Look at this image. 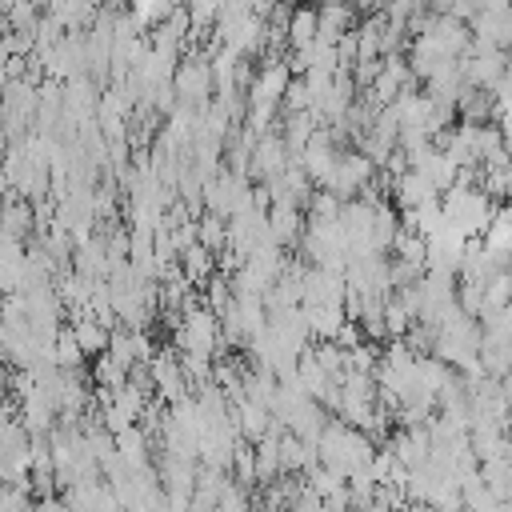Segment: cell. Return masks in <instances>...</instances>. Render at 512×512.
Here are the masks:
<instances>
[{
  "label": "cell",
  "instance_id": "obj_1",
  "mask_svg": "<svg viewBox=\"0 0 512 512\" xmlns=\"http://www.w3.org/2000/svg\"><path fill=\"white\" fill-rule=\"evenodd\" d=\"M372 456H376L372 436L360 432V428H352V424H344V420H328L324 432H320V440H316V460H320V468L336 472L340 480L364 472V468L372 464Z\"/></svg>",
  "mask_w": 512,
  "mask_h": 512
},
{
  "label": "cell",
  "instance_id": "obj_3",
  "mask_svg": "<svg viewBox=\"0 0 512 512\" xmlns=\"http://www.w3.org/2000/svg\"><path fill=\"white\" fill-rule=\"evenodd\" d=\"M368 180H372V160H368L364 152H340L336 164H332V172H328V180H324L320 188L332 192L336 200H344V196H352V192H364Z\"/></svg>",
  "mask_w": 512,
  "mask_h": 512
},
{
  "label": "cell",
  "instance_id": "obj_5",
  "mask_svg": "<svg viewBox=\"0 0 512 512\" xmlns=\"http://www.w3.org/2000/svg\"><path fill=\"white\" fill-rule=\"evenodd\" d=\"M172 88H176V96L184 104H192V112H200L204 100H208V92H212V72L204 64H188V68H180L172 76Z\"/></svg>",
  "mask_w": 512,
  "mask_h": 512
},
{
  "label": "cell",
  "instance_id": "obj_12",
  "mask_svg": "<svg viewBox=\"0 0 512 512\" xmlns=\"http://www.w3.org/2000/svg\"><path fill=\"white\" fill-rule=\"evenodd\" d=\"M496 512H512V500H504V504H496Z\"/></svg>",
  "mask_w": 512,
  "mask_h": 512
},
{
  "label": "cell",
  "instance_id": "obj_6",
  "mask_svg": "<svg viewBox=\"0 0 512 512\" xmlns=\"http://www.w3.org/2000/svg\"><path fill=\"white\" fill-rule=\"evenodd\" d=\"M480 244H484L496 260H504V264L512 260V204H496V212H492V220H488Z\"/></svg>",
  "mask_w": 512,
  "mask_h": 512
},
{
  "label": "cell",
  "instance_id": "obj_10",
  "mask_svg": "<svg viewBox=\"0 0 512 512\" xmlns=\"http://www.w3.org/2000/svg\"><path fill=\"white\" fill-rule=\"evenodd\" d=\"M208 272H212V256H208V248H204V244H188V248H184V276L204 280Z\"/></svg>",
  "mask_w": 512,
  "mask_h": 512
},
{
  "label": "cell",
  "instance_id": "obj_9",
  "mask_svg": "<svg viewBox=\"0 0 512 512\" xmlns=\"http://www.w3.org/2000/svg\"><path fill=\"white\" fill-rule=\"evenodd\" d=\"M68 332H72V340H76V348H80L84 356H88V352H108V340H112V336H108V328H104V324H96L92 316L76 320Z\"/></svg>",
  "mask_w": 512,
  "mask_h": 512
},
{
  "label": "cell",
  "instance_id": "obj_4",
  "mask_svg": "<svg viewBox=\"0 0 512 512\" xmlns=\"http://www.w3.org/2000/svg\"><path fill=\"white\" fill-rule=\"evenodd\" d=\"M180 352L184 356H212L216 340H220V324L212 308H188L184 324H180Z\"/></svg>",
  "mask_w": 512,
  "mask_h": 512
},
{
  "label": "cell",
  "instance_id": "obj_7",
  "mask_svg": "<svg viewBox=\"0 0 512 512\" xmlns=\"http://www.w3.org/2000/svg\"><path fill=\"white\" fill-rule=\"evenodd\" d=\"M392 192H396V204L404 208V212H412V208H420V204H428V200H436L440 192L416 172V168H404L400 176H396V184H392Z\"/></svg>",
  "mask_w": 512,
  "mask_h": 512
},
{
  "label": "cell",
  "instance_id": "obj_8",
  "mask_svg": "<svg viewBox=\"0 0 512 512\" xmlns=\"http://www.w3.org/2000/svg\"><path fill=\"white\" fill-rule=\"evenodd\" d=\"M152 380H156L160 396H164V400H172V404H176L180 396H188V392H184V384H188V380H184V368H180V360H176V356H168V352L152 360Z\"/></svg>",
  "mask_w": 512,
  "mask_h": 512
},
{
  "label": "cell",
  "instance_id": "obj_2",
  "mask_svg": "<svg viewBox=\"0 0 512 512\" xmlns=\"http://www.w3.org/2000/svg\"><path fill=\"white\" fill-rule=\"evenodd\" d=\"M440 208H444V220L452 228H460L468 240H480L484 228H488V220H492V212H496L492 196L480 184H452L440 196Z\"/></svg>",
  "mask_w": 512,
  "mask_h": 512
},
{
  "label": "cell",
  "instance_id": "obj_11",
  "mask_svg": "<svg viewBox=\"0 0 512 512\" xmlns=\"http://www.w3.org/2000/svg\"><path fill=\"white\" fill-rule=\"evenodd\" d=\"M32 512H72V508H68L64 500H56V496H44V500H40Z\"/></svg>",
  "mask_w": 512,
  "mask_h": 512
}]
</instances>
